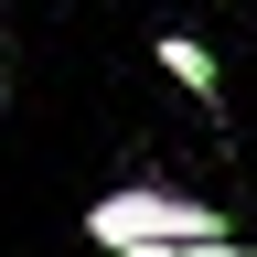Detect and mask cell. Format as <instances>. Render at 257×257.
Here are the masks:
<instances>
[{
	"mask_svg": "<svg viewBox=\"0 0 257 257\" xmlns=\"http://www.w3.org/2000/svg\"><path fill=\"white\" fill-rule=\"evenodd\" d=\"M236 214H214L204 193H172V182H118L86 204V246L107 257H182V246H225Z\"/></svg>",
	"mask_w": 257,
	"mask_h": 257,
	"instance_id": "cell-1",
	"label": "cell"
},
{
	"mask_svg": "<svg viewBox=\"0 0 257 257\" xmlns=\"http://www.w3.org/2000/svg\"><path fill=\"white\" fill-rule=\"evenodd\" d=\"M150 54H161V75H172L193 107H225V64H214V43H204V32H161Z\"/></svg>",
	"mask_w": 257,
	"mask_h": 257,
	"instance_id": "cell-2",
	"label": "cell"
},
{
	"mask_svg": "<svg viewBox=\"0 0 257 257\" xmlns=\"http://www.w3.org/2000/svg\"><path fill=\"white\" fill-rule=\"evenodd\" d=\"M182 257H257V246H236V236H225V246H182Z\"/></svg>",
	"mask_w": 257,
	"mask_h": 257,
	"instance_id": "cell-3",
	"label": "cell"
}]
</instances>
